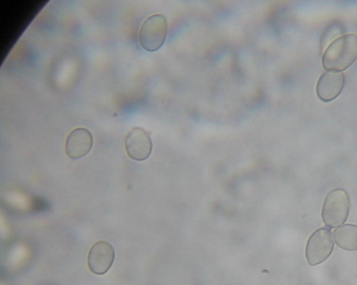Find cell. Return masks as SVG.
<instances>
[{"label":"cell","instance_id":"1","mask_svg":"<svg viewBox=\"0 0 357 285\" xmlns=\"http://www.w3.org/2000/svg\"><path fill=\"white\" fill-rule=\"evenodd\" d=\"M357 60V36L354 33L338 37L326 49L323 56L326 70L341 72Z\"/></svg>","mask_w":357,"mask_h":285},{"label":"cell","instance_id":"2","mask_svg":"<svg viewBox=\"0 0 357 285\" xmlns=\"http://www.w3.org/2000/svg\"><path fill=\"white\" fill-rule=\"evenodd\" d=\"M168 25L165 16L155 14L149 16L143 23L139 34L142 47L147 52H156L164 45Z\"/></svg>","mask_w":357,"mask_h":285},{"label":"cell","instance_id":"3","mask_svg":"<svg viewBox=\"0 0 357 285\" xmlns=\"http://www.w3.org/2000/svg\"><path fill=\"white\" fill-rule=\"evenodd\" d=\"M350 210V200L344 190L337 188L326 197L322 210L326 225L331 228L340 226L347 220Z\"/></svg>","mask_w":357,"mask_h":285},{"label":"cell","instance_id":"4","mask_svg":"<svg viewBox=\"0 0 357 285\" xmlns=\"http://www.w3.org/2000/svg\"><path fill=\"white\" fill-rule=\"evenodd\" d=\"M334 242L331 231L326 228L316 231L309 239L306 248L307 260L311 265L326 261L331 255Z\"/></svg>","mask_w":357,"mask_h":285},{"label":"cell","instance_id":"5","mask_svg":"<svg viewBox=\"0 0 357 285\" xmlns=\"http://www.w3.org/2000/svg\"><path fill=\"white\" fill-rule=\"evenodd\" d=\"M128 156L135 161H144L152 154L153 144L151 138L143 128L137 127L130 130L126 141Z\"/></svg>","mask_w":357,"mask_h":285},{"label":"cell","instance_id":"6","mask_svg":"<svg viewBox=\"0 0 357 285\" xmlns=\"http://www.w3.org/2000/svg\"><path fill=\"white\" fill-rule=\"evenodd\" d=\"M114 247L105 241L96 242L91 247L88 255V265L90 271L98 275L106 274L115 261Z\"/></svg>","mask_w":357,"mask_h":285},{"label":"cell","instance_id":"7","mask_svg":"<svg viewBox=\"0 0 357 285\" xmlns=\"http://www.w3.org/2000/svg\"><path fill=\"white\" fill-rule=\"evenodd\" d=\"M345 77L342 72L328 70L319 79L317 93L319 99L325 102L335 100L343 91Z\"/></svg>","mask_w":357,"mask_h":285},{"label":"cell","instance_id":"8","mask_svg":"<svg viewBox=\"0 0 357 285\" xmlns=\"http://www.w3.org/2000/svg\"><path fill=\"white\" fill-rule=\"evenodd\" d=\"M93 144L91 132L86 128H77L70 132L66 142V155L72 160L86 157Z\"/></svg>","mask_w":357,"mask_h":285},{"label":"cell","instance_id":"9","mask_svg":"<svg viewBox=\"0 0 357 285\" xmlns=\"http://www.w3.org/2000/svg\"><path fill=\"white\" fill-rule=\"evenodd\" d=\"M335 243L340 248L348 252H357V226L346 224L333 233Z\"/></svg>","mask_w":357,"mask_h":285}]
</instances>
